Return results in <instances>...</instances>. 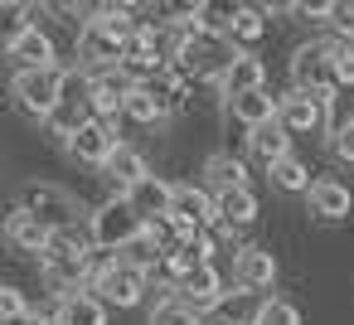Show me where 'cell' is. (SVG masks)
Listing matches in <instances>:
<instances>
[{"mask_svg": "<svg viewBox=\"0 0 354 325\" xmlns=\"http://www.w3.org/2000/svg\"><path fill=\"white\" fill-rule=\"evenodd\" d=\"M306 209H310L315 219H325V223H339V219H349V214H354V194H349V185H344V180L320 175V180L310 185V194H306Z\"/></svg>", "mask_w": 354, "mask_h": 325, "instance_id": "obj_13", "label": "cell"}, {"mask_svg": "<svg viewBox=\"0 0 354 325\" xmlns=\"http://www.w3.org/2000/svg\"><path fill=\"white\" fill-rule=\"evenodd\" d=\"M267 35V6H233L228 10V39L233 44H257Z\"/></svg>", "mask_w": 354, "mask_h": 325, "instance_id": "obj_23", "label": "cell"}, {"mask_svg": "<svg viewBox=\"0 0 354 325\" xmlns=\"http://www.w3.org/2000/svg\"><path fill=\"white\" fill-rule=\"evenodd\" d=\"M0 233H6V243H10V252H39L44 257V248H49V238H54V228L44 223V219H35L30 209H10L6 214V223H0Z\"/></svg>", "mask_w": 354, "mask_h": 325, "instance_id": "obj_11", "label": "cell"}, {"mask_svg": "<svg viewBox=\"0 0 354 325\" xmlns=\"http://www.w3.org/2000/svg\"><path fill=\"white\" fill-rule=\"evenodd\" d=\"M330 151H335L344 165H354V117H349L344 127H335V136H330Z\"/></svg>", "mask_w": 354, "mask_h": 325, "instance_id": "obj_33", "label": "cell"}, {"mask_svg": "<svg viewBox=\"0 0 354 325\" xmlns=\"http://www.w3.org/2000/svg\"><path fill=\"white\" fill-rule=\"evenodd\" d=\"M175 296H180L185 306H194V310L204 315V310H214V306H223V296H228V286H223V277H218V267H214V262H204V267H199V272H194L189 281H180V286H175Z\"/></svg>", "mask_w": 354, "mask_h": 325, "instance_id": "obj_15", "label": "cell"}, {"mask_svg": "<svg viewBox=\"0 0 354 325\" xmlns=\"http://www.w3.org/2000/svg\"><path fill=\"white\" fill-rule=\"evenodd\" d=\"M335 54H339L335 39L301 44V49L291 54V88H301V93H320V98H335Z\"/></svg>", "mask_w": 354, "mask_h": 325, "instance_id": "obj_5", "label": "cell"}, {"mask_svg": "<svg viewBox=\"0 0 354 325\" xmlns=\"http://www.w3.org/2000/svg\"><path fill=\"white\" fill-rule=\"evenodd\" d=\"M127 39H117L107 25H97V20H83V30H78V64L88 68V73H112V68H122V59H127Z\"/></svg>", "mask_w": 354, "mask_h": 325, "instance_id": "obj_7", "label": "cell"}, {"mask_svg": "<svg viewBox=\"0 0 354 325\" xmlns=\"http://www.w3.org/2000/svg\"><path fill=\"white\" fill-rule=\"evenodd\" d=\"M25 315H30L25 291H20V286H0V320H6V325H15V320H25Z\"/></svg>", "mask_w": 354, "mask_h": 325, "instance_id": "obj_30", "label": "cell"}, {"mask_svg": "<svg viewBox=\"0 0 354 325\" xmlns=\"http://www.w3.org/2000/svg\"><path fill=\"white\" fill-rule=\"evenodd\" d=\"M54 320L59 325H107V301L97 291H73L54 306Z\"/></svg>", "mask_w": 354, "mask_h": 325, "instance_id": "obj_18", "label": "cell"}, {"mask_svg": "<svg viewBox=\"0 0 354 325\" xmlns=\"http://www.w3.org/2000/svg\"><path fill=\"white\" fill-rule=\"evenodd\" d=\"M20 209H30L35 219H44L49 228H73L78 219H93V209H83V199H73L59 185H25L20 189Z\"/></svg>", "mask_w": 354, "mask_h": 325, "instance_id": "obj_6", "label": "cell"}, {"mask_svg": "<svg viewBox=\"0 0 354 325\" xmlns=\"http://www.w3.org/2000/svg\"><path fill=\"white\" fill-rule=\"evenodd\" d=\"M15 325H59V320H54V315H39V310H30V315H25V320H15Z\"/></svg>", "mask_w": 354, "mask_h": 325, "instance_id": "obj_34", "label": "cell"}, {"mask_svg": "<svg viewBox=\"0 0 354 325\" xmlns=\"http://www.w3.org/2000/svg\"><path fill=\"white\" fill-rule=\"evenodd\" d=\"M151 325H204V315H199L194 306H185L180 296H165V301H156Z\"/></svg>", "mask_w": 354, "mask_h": 325, "instance_id": "obj_28", "label": "cell"}, {"mask_svg": "<svg viewBox=\"0 0 354 325\" xmlns=\"http://www.w3.org/2000/svg\"><path fill=\"white\" fill-rule=\"evenodd\" d=\"M252 325H301V310L286 301V296H267L252 315Z\"/></svg>", "mask_w": 354, "mask_h": 325, "instance_id": "obj_29", "label": "cell"}, {"mask_svg": "<svg viewBox=\"0 0 354 325\" xmlns=\"http://www.w3.org/2000/svg\"><path fill=\"white\" fill-rule=\"evenodd\" d=\"M107 180L117 185V194H131L141 180H151V165H146V156L136 151V146H117V156L107 160Z\"/></svg>", "mask_w": 354, "mask_h": 325, "instance_id": "obj_20", "label": "cell"}, {"mask_svg": "<svg viewBox=\"0 0 354 325\" xmlns=\"http://www.w3.org/2000/svg\"><path fill=\"white\" fill-rule=\"evenodd\" d=\"M199 267H204L199 248H189V243H175V238L165 243V272L175 277V286H180V281H189V277H194Z\"/></svg>", "mask_w": 354, "mask_h": 325, "instance_id": "obj_27", "label": "cell"}, {"mask_svg": "<svg viewBox=\"0 0 354 325\" xmlns=\"http://www.w3.org/2000/svg\"><path fill=\"white\" fill-rule=\"evenodd\" d=\"M214 204H218V223L243 228V223L257 219V194H252V189H218Z\"/></svg>", "mask_w": 354, "mask_h": 325, "instance_id": "obj_25", "label": "cell"}, {"mask_svg": "<svg viewBox=\"0 0 354 325\" xmlns=\"http://www.w3.org/2000/svg\"><path fill=\"white\" fill-rule=\"evenodd\" d=\"M335 88H349L354 93V44H339V54H335Z\"/></svg>", "mask_w": 354, "mask_h": 325, "instance_id": "obj_32", "label": "cell"}, {"mask_svg": "<svg viewBox=\"0 0 354 325\" xmlns=\"http://www.w3.org/2000/svg\"><path fill=\"white\" fill-rule=\"evenodd\" d=\"M257 88H267V64L252 54V49H243L228 68H223V78H218V93L233 102V98H248V93H257Z\"/></svg>", "mask_w": 354, "mask_h": 325, "instance_id": "obj_14", "label": "cell"}, {"mask_svg": "<svg viewBox=\"0 0 354 325\" xmlns=\"http://www.w3.org/2000/svg\"><path fill=\"white\" fill-rule=\"evenodd\" d=\"M330 30H335L339 44H354V6L349 0H335L330 6Z\"/></svg>", "mask_w": 354, "mask_h": 325, "instance_id": "obj_31", "label": "cell"}, {"mask_svg": "<svg viewBox=\"0 0 354 325\" xmlns=\"http://www.w3.org/2000/svg\"><path fill=\"white\" fill-rule=\"evenodd\" d=\"M127 117L141 122V127H156V122L170 117V102H165V93H160L156 83H131V93H127Z\"/></svg>", "mask_w": 354, "mask_h": 325, "instance_id": "obj_21", "label": "cell"}, {"mask_svg": "<svg viewBox=\"0 0 354 325\" xmlns=\"http://www.w3.org/2000/svg\"><path fill=\"white\" fill-rule=\"evenodd\" d=\"M117 146H122V141H117V127H112V122H97V117H88V122L73 131V141H68L64 151H68L78 165L107 170V160L117 156Z\"/></svg>", "mask_w": 354, "mask_h": 325, "instance_id": "obj_8", "label": "cell"}, {"mask_svg": "<svg viewBox=\"0 0 354 325\" xmlns=\"http://www.w3.org/2000/svg\"><path fill=\"white\" fill-rule=\"evenodd\" d=\"M88 233H93V243H97L102 252H127V248L146 233V219L136 214V204H131L127 194H112V199H102V204L93 209Z\"/></svg>", "mask_w": 354, "mask_h": 325, "instance_id": "obj_2", "label": "cell"}, {"mask_svg": "<svg viewBox=\"0 0 354 325\" xmlns=\"http://www.w3.org/2000/svg\"><path fill=\"white\" fill-rule=\"evenodd\" d=\"M248 156H252V160H262V165L272 170L277 160H286V156H291V131H286L281 122H267V127L248 131Z\"/></svg>", "mask_w": 354, "mask_h": 325, "instance_id": "obj_19", "label": "cell"}, {"mask_svg": "<svg viewBox=\"0 0 354 325\" xmlns=\"http://www.w3.org/2000/svg\"><path fill=\"white\" fill-rule=\"evenodd\" d=\"M204 175H209V189H214V194H218V189H252V185H248V165H243L238 156H223V151L204 160Z\"/></svg>", "mask_w": 354, "mask_h": 325, "instance_id": "obj_24", "label": "cell"}, {"mask_svg": "<svg viewBox=\"0 0 354 325\" xmlns=\"http://www.w3.org/2000/svg\"><path fill=\"white\" fill-rule=\"evenodd\" d=\"M59 88H64V68H25V73L10 78L15 107H20L25 117L44 122V127H49V117L59 112Z\"/></svg>", "mask_w": 354, "mask_h": 325, "instance_id": "obj_3", "label": "cell"}, {"mask_svg": "<svg viewBox=\"0 0 354 325\" xmlns=\"http://www.w3.org/2000/svg\"><path fill=\"white\" fill-rule=\"evenodd\" d=\"M267 175H272V185H277V189H286V194H310V185H315V180H310V165H306L301 156L277 160Z\"/></svg>", "mask_w": 354, "mask_h": 325, "instance_id": "obj_26", "label": "cell"}, {"mask_svg": "<svg viewBox=\"0 0 354 325\" xmlns=\"http://www.w3.org/2000/svg\"><path fill=\"white\" fill-rule=\"evenodd\" d=\"M228 112H233V122H243L248 131H257V127L277 122L281 98H272L267 88H257V93H248V98H233V102H228Z\"/></svg>", "mask_w": 354, "mask_h": 325, "instance_id": "obj_22", "label": "cell"}, {"mask_svg": "<svg viewBox=\"0 0 354 325\" xmlns=\"http://www.w3.org/2000/svg\"><path fill=\"white\" fill-rule=\"evenodd\" d=\"M233 281H238V291H267V286L277 281V257H272V248H257V243L238 248V252H233Z\"/></svg>", "mask_w": 354, "mask_h": 325, "instance_id": "obj_12", "label": "cell"}, {"mask_svg": "<svg viewBox=\"0 0 354 325\" xmlns=\"http://www.w3.org/2000/svg\"><path fill=\"white\" fill-rule=\"evenodd\" d=\"M243 49H233L228 35H180L170 49V68L185 78H223V68L238 59Z\"/></svg>", "mask_w": 354, "mask_h": 325, "instance_id": "obj_1", "label": "cell"}, {"mask_svg": "<svg viewBox=\"0 0 354 325\" xmlns=\"http://www.w3.org/2000/svg\"><path fill=\"white\" fill-rule=\"evenodd\" d=\"M127 93H131V83L122 78V68H112V73H93V117H97V122H117V117H127Z\"/></svg>", "mask_w": 354, "mask_h": 325, "instance_id": "obj_16", "label": "cell"}, {"mask_svg": "<svg viewBox=\"0 0 354 325\" xmlns=\"http://www.w3.org/2000/svg\"><path fill=\"white\" fill-rule=\"evenodd\" d=\"M170 214H175V219H189V223L214 228V223H218L214 189H204V185H194V180H180V185H175V209H170Z\"/></svg>", "mask_w": 354, "mask_h": 325, "instance_id": "obj_17", "label": "cell"}, {"mask_svg": "<svg viewBox=\"0 0 354 325\" xmlns=\"http://www.w3.org/2000/svg\"><path fill=\"white\" fill-rule=\"evenodd\" d=\"M146 281H151L146 267H136V262H127V257H107V262L97 267V277H93L88 291H97V296H102L107 306H117V310H131V306L146 301Z\"/></svg>", "mask_w": 354, "mask_h": 325, "instance_id": "obj_4", "label": "cell"}, {"mask_svg": "<svg viewBox=\"0 0 354 325\" xmlns=\"http://www.w3.org/2000/svg\"><path fill=\"white\" fill-rule=\"evenodd\" d=\"M325 107H330V98L291 88V93L281 98V112H277V122H281L291 136H306V131H320V127H325Z\"/></svg>", "mask_w": 354, "mask_h": 325, "instance_id": "obj_10", "label": "cell"}, {"mask_svg": "<svg viewBox=\"0 0 354 325\" xmlns=\"http://www.w3.org/2000/svg\"><path fill=\"white\" fill-rule=\"evenodd\" d=\"M6 59L15 64V73H25V68H59V44L39 25H20L6 39Z\"/></svg>", "mask_w": 354, "mask_h": 325, "instance_id": "obj_9", "label": "cell"}]
</instances>
